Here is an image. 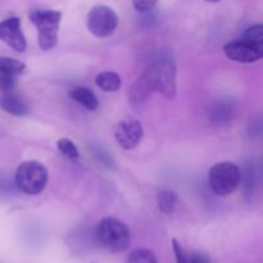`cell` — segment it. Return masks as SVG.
<instances>
[{"instance_id": "6da1fadb", "label": "cell", "mask_w": 263, "mask_h": 263, "mask_svg": "<svg viewBox=\"0 0 263 263\" xmlns=\"http://www.w3.org/2000/svg\"><path fill=\"white\" fill-rule=\"evenodd\" d=\"M98 244L112 253H120L130 247L131 234L127 226L113 217L103 218L95 229Z\"/></svg>"}, {"instance_id": "7a4b0ae2", "label": "cell", "mask_w": 263, "mask_h": 263, "mask_svg": "<svg viewBox=\"0 0 263 263\" xmlns=\"http://www.w3.org/2000/svg\"><path fill=\"white\" fill-rule=\"evenodd\" d=\"M154 91H158L166 99L176 97V64L172 59H161L154 62L144 71Z\"/></svg>"}, {"instance_id": "3957f363", "label": "cell", "mask_w": 263, "mask_h": 263, "mask_svg": "<svg viewBox=\"0 0 263 263\" xmlns=\"http://www.w3.org/2000/svg\"><path fill=\"white\" fill-rule=\"evenodd\" d=\"M15 186L27 195H37L45 189L48 170L37 161H25L18 166L14 176Z\"/></svg>"}, {"instance_id": "277c9868", "label": "cell", "mask_w": 263, "mask_h": 263, "mask_svg": "<svg viewBox=\"0 0 263 263\" xmlns=\"http://www.w3.org/2000/svg\"><path fill=\"white\" fill-rule=\"evenodd\" d=\"M241 172L236 164L231 162H221L210 170L208 184L211 190L218 197H228L233 194L239 186Z\"/></svg>"}, {"instance_id": "5b68a950", "label": "cell", "mask_w": 263, "mask_h": 263, "mask_svg": "<svg viewBox=\"0 0 263 263\" xmlns=\"http://www.w3.org/2000/svg\"><path fill=\"white\" fill-rule=\"evenodd\" d=\"M30 20L39 30V46L43 50L54 48L58 41L62 13L58 10H32Z\"/></svg>"}, {"instance_id": "8992f818", "label": "cell", "mask_w": 263, "mask_h": 263, "mask_svg": "<svg viewBox=\"0 0 263 263\" xmlns=\"http://www.w3.org/2000/svg\"><path fill=\"white\" fill-rule=\"evenodd\" d=\"M118 26V15L107 5H97L87 14V28L97 37H108Z\"/></svg>"}, {"instance_id": "52a82bcc", "label": "cell", "mask_w": 263, "mask_h": 263, "mask_svg": "<svg viewBox=\"0 0 263 263\" xmlns=\"http://www.w3.org/2000/svg\"><path fill=\"white\" fill-rule=\"evenodd\" d=\"M226 57L239 63H253L263 57V45H258L241 37L223 46Z\"/></svg>"}, {"instance_id": "ba28073f", "label": "cell", "mask_w": 263, "mask_h": 263, "mask_svg": "<svg viewBox=\"0 0 263 263\" xmlns=\"http://www.w3.org/2000/svg\"><path fill=\"white\" fill-rule=\"evenodd\" d=\"M144 130L141 123L135 118L122 120L115 130V138L117 143L126 151L136 148L143 140Z\"/></svg>"}, {"instance_id": "9c48e42d", "label": "cell", "mask_w": 263, "mask_h": 263, "mask_svg": "<svg viewBox=\"0 0 263 263\" xmlns=\"http://www.w3.org/2000/svg\"><path fill=\"white\" fill-rule=\"evenodd\" d=\"M0 40L17 53H23L27 48L23 31L21 28V20L18 17H10L0 22Z\"/></svg>"}, {"instance_id": "30bf717a", "label": "cell", "mask_w": 263, "mask_h": 263, "mask_svg": "<svg viewBox=\"0 0 263 263\" xmlns=\"http://www.w3.org/2000/svg\"><path fill=\"white\" fill-rule=\"evenodd\" d=\"M0 108L15 117H25L26 115H28V105L26 104L25 100L13 94L12 91L3 92L0 97Z\"/></svg>"}, {"instance_id": "8fae6325", "label": "cell", "mask_w": 263, "mask_h": 263, "mask_svg": "<svg viewBox=\"0 0 263 263\" xmlns=\"http://www.w3.org/2000/svg\"><path fill=\"white\" fill-rule=\"evenodd\" d=\"M153 91V86L149 82L148 77L143 73L139 77L138 81L133 85L130 91H128V98H130L131 104L135 105V107H140V105H143L146 102V99L151 97Z\"/></svg>"}, {"instance_id": "7c38bea8", "label": "cell", "mask_w": 263, "mask_h": 263, "mask_svg": "<svg viewBox=\"0 0 263 263\" xmlns=\"http://www.w3.org/2000/svg\"><path fill=\"white\" fill-rule=\"evenodd\" d=\"M71 98L89 110H95L99 107V100L92 90L87 87H74L71 91Z\"/></svg>"}, {"instance_id": "4fadbf2b", "label": "cell", "mask_w": 263, "mask_h": 263, "mask_svg": "<svg viewBox=\"0 0 263 263\" xmlns=\"http://www.w3.org/2000/svg\"><path fill=\"white\" fill-rule=\"evenodd\" d=\"M95 82H97V85L100 89L108 92L117 91L121 87V84H122L120 74H117L116 72L112 71L100 72V73L95 77Z\"/></svg>"}, {"instance_id": "5bb4252c", "label": "cell", "mask_w": 263, "mask_h": 263, "mask_svg": "<svg viewBox=\"0 0 263 263\" xmlns=\"http://www.w3.org/2000/svg\"><path fill=\"white\" fill-rule=\"evenodd\" d=\"M157 203L161 212L171 215L177 205V194L170 189H162L157 193Z\"/></svg>"}, {"instance_id": "9a60e30c", "label": "cell", "mask_w": 263, "mask_h": 263, "mask_svg": "<svg viewBox=\"0 0 263 263\" xmlns=\"http://www.w3.org/2000/svg\"><path fill=\"white\" fill-rule=\"evenodd\" d=\"M26 69V64L17 59L8 58V57H0V73L9 74H21Z\"/></svg>"}, {"instance_id": "2e32d148", "label": "cell", "mask_w": 263, "mask_h": 263, "mask_svg": "<svg viewBox=\"0 0 263 263\" xmlns=\"http://www.w3.org/2000/svg\"><path fill=\"white\" fill-rule=\"evenodd\" d=\"M127 263H158L156 254L145 248L135 249L130 253Z\"/></svg>"}, {"instance_id": "e0dca14e", "label": "cell", "mask_w": 263, "mask_h": 263, "mask_svg": "<svg viewBox=\"0 0 263 263\" xmlns=\"http://www.w3.org/2000/svg\"><path fill=\"white\" fill-rule=\"evenodd\" d=\"M59 152L63 154L64 157L69 159H77L80 157L79 149L76 148V145L73 144V141L69 140V139H59L58 143H57Z\"/></svg>"}, {"instance_id": "ac0fdd59", "label": "cell", "mask_w": 263, "mask_h": 263, "mask_svg": "<svg viewBox=\"0 0 263 263\" xmlns=\"http://www.w3.org/2000/svg\"><path fill=\"white\" fill-rule=\"evenodd\" d=\"M243 39L252 41L254 44H258V45H263V26L254 25L248 27L246 30V32H244Z\"/></svg>"}, {"instance_id": "d6986e66", "label": "cell", "mask_w": 263, "mask_h": 263, "mask_svg": "<svg viewBox=\"0 0 263 263\" xmlns=\"http://www.w3.org/2000/svg\"><path fill=\"white\" fill-rule=\"evenodd\" d=\"M17 85V79L15 74L9 73H0V91L2 92H9Z\"/></svg>"}, {"instance_id": "ffe728a7", "label": "cell", "mask_w": 263, "mask_h": 263, "mask_svg": "<svg viewBox=\"0 0 263 263\" xmlns=\"http://www.w3.org/2000/svg\"><path fill=\"white\" fill-rule=\"evenodd\" d=\"M158 0H133V4L138 12L146 13L151 12L154 7L157 5Z\"/></svg>"}, {"instance_id": "44dd1931", "label": "cell", "mask_w": 263, "mask_h": 263, "mask_svg": "<svg viewBox=\"0 0 263 263\" xmlns=\"http://www.w3.org/2000/svg\"><path fill=\"white\" fill-rule=\"evenodd\" d=\"M172 246H174L176 263H189L187 262V254L185 253L184 249H182V247H181V244H180L176 239H174V240H172Z\"/></svg>"}, {"instance_id": "7402d4cb", "label": "cell", "mask_w": 263, "mask_h": 263, "mask_svg": "<svg viewBox=\"0 0 263 263\" xmlns=\"http://www.w3.org/2000/svg\"><path fill=\"white\" fill-rule=\"evenodd\" d=\"M187 262L189 263H211L208 256H205V254H203V253H198V252L189 254V256H187Z\"/></svg>"}, {"instance_id": "603a6c76", "label": "cell", "mask_w": 263, "mask_h": 263, "mask_svg": "<svg viewBox=\"0 0 263 263\" xmlns=\"http://www.w3.org/2000/svg\"><path fill=\"white\" fill-rule=\"evenodd\" d=\"M205 2H208V3H218V2H221V0H205Z\"/></svg>"}]
</instances>
